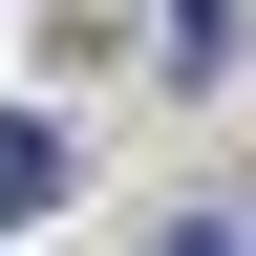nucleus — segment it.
<instances>
[{
    "label": "nucleus",
    "instance_id": "1",
    "mask_svg": "<svg viewBox=\"0 0 256 256\" xmlns=\"http://www.w3.org/2000/svg\"><path fill=\"white\" fill-rule=\"evenodd\" d=\"M43 192H64V128H43V107H0V235H22Z\"/></svg>",
    "mask_w": 256,
    "mask_h": 256
},
{
    "label": "nucleus",
    "instance_id": "2",
    "mask_svg": "<svg viewBox=\"0 0 256 256\" xmlns=\"http://www.w3.org/2000/svg\"><path fill=\"white\" fill-rule=\"evenodd\" d=\"M171 256H256V235H171Z\"/></svg>",
    "mask_w": 256,
    "mask_h": 256
}]
</instances>
